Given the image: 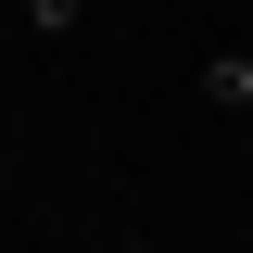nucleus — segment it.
I'll use <instances>...</instances> for the list:
<instances>
[{"mask_svg":"<svg viewBox=\"0 0 253 253\" xmlns=\"http://www.w3.org/2000/svg\"><path fill=\"white\" fill-rule=\"evenodd\" d=\"M26 13H38V26H76V0H26Z\"/></svg>","mask_w":253,"mask_h":253,"instance_id":"1","label":"nucleus"}]
</instances>
